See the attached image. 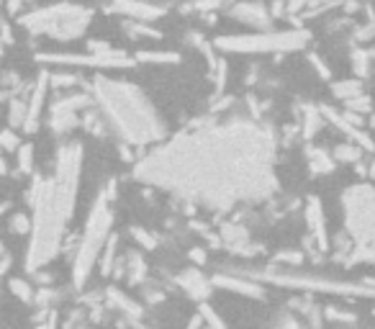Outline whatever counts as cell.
<instances>
[{"instance_id":"cell-1","label":"cell","mask_w":375,"mask_h":329,"mask_svg":"<svg viewBox=\"0 0 375 329\" xmlns=\"http://www.w3.org/2000/svg\"><path fill=\"white\" fill-rule=\"evenodd\" d=\"M134 178L203 209L232 211L275 193V136L249 116L195 124L147 152Z\"/></svg>"},{"instance_id":"cell-2","label":"cell","mask_w":375,"mask_h":329,"mask_svg":"<svg viewBox=\"0 0 375 329\" xmlns=\"http://www.w3.org/2000/svg\"><path fill=\"white\" fill-rule=\"evenodd\" d=\"M91 96L105 127L129 147H152L165 136V121L142 90L126 80L96 77Z\"/></svg>"},{"instance_id":"cell-3","label":"cell","mask_w":375,"mask_h":329,"mask_svg":"<svg viewBox=\"0 0 375 329\" xmlns=\"http://www.w3.org/2000/svg\"><path fill=\"white\" fill-rule=\"evenodd\" d=\"M29 217L31 234L29 250H26V270L39 273L60 254L62 237H65V229L72 219L54 198L52 178L34 175L29 188Z\"/></svg>"},{"instance_id":"cell-4","label":"cell","mask_w":375,"mask_h":329,"mask_svg":"<svg viewBox=\"0 0 375 329\" xmlns=\"http://www.w3.org/2000/svg\"><path fill=\"white\" fill-rule=\"evenodd\" d=\"M111 226H113V211H111V188H105L98 193L93 201L88 221H85L83 237L77 242L75 260H72V285L75 288H85L91 280L93 270H96L100 254H103L105 245L111 240Z\"/></svg>"},{"instance_id":"cell-5","label":"cell","mask_w":375,"mask_h":329,"mask_svg":"<svg viewBox=\"0 0 375 329\" xmlns=\"http://www.w3.org/2000/svg\"><path fill=\"white\" fill-rule=\"evenodd\" d=\"M345 229L353 240V260L375 262V186L357 183L342 193Z\"/></svg>"},{"instance_id":"cell-6","label":"cell","mask_w":375,"mask_h":329,"mask_svg":"<svg viewBox=\"0 0 375 329\" xmlns=\"http://www.w3.org/2000/svg\"><path fill=\"white\" fill-rule=\"evenodd\" d=\"M93 21V11L77 3H54V6L37 8L21 15V29L31 37H49L54 41H75L88 31Z\"/></svg>"},{"instance_id":"cell-7","label":"cell","mask_w":375,"mask_h":329,"mask_svg":"<svg viewBox=\"0 0 375 329\" xmlns=\"http://www.w3.org/2000/svg\"><path fill=\"white\" fill-rule=\"evenodd\" d=\"M242 276H249L260 280V283H275L283 288H301V291H324V293H342V296H375L373 280H362V283H350V280H334V278L314 276V273H301L296 268H285V265H272L263 270H237Z\"/></svg>"},{"instance_id":"cell-8","label":"cell","mask_w":375,"mask_h":329,"mask_svg":"<svg viewBox=\"0 0 375 329\" xmlns=\"http://www.w3.org/2000/svg\"><path fill=\"white\" fill-rule=\"evenodd\" d=\"M308 31L288 29V31H252V34H229L213 41L218 52L226 54H280L298 52L308 44Z\"/></svg>"},{"instance_id":"cell-9","label":"cell","mask_w":375,"mask_h":329,"mask_svg":"<svg viewBox=\"0 0 375 329\" xmlns=\"http://www.w3.org/2000/svg\"><path fill=\"white\" fill-rule=\"evenodd\" d=\"M39 62H49V65H60V67H131L134 60L124 52H91V54H39Z\"/></svg>"},{"instance_id":"cell-10","label":"cell","mask_w":375,"mask_h":329,"mask_svg":"<svg viewBox=\"0 0 375 329\" xmlns=\"http://www.w3.org/2000/svg\"><path fill=\"white\" fill-rule=\"evenodd\" d=\"M93 108V96H80V93H72V96L60 98L57 103L49 108V127H52L54 134H67L80 124V113L91 111Z\"/></svg>"},{"instance_id":"cell-11","label":"cell","mask_w":375,"mask_h":329,"mask_svg":"<svg viewBox=\"0 0 375 329\" xmlns=\"http://www.w3.org/2000/svg\"><path fill=\"white\" fill-rule=\"evenodd\" d=\"M108 8H111L113 13H121V15H126V18H131L134 23H152L165 13V8L154 6L150 0H111Z\"/></svg>"},{"instance_id":"cell-12","label":"cell","mask_w":375,"mask_h":329,"mask_svg":"<svg viewBox=\"0 0 375 329\" xmlns=\"http://www.w3.org/2000/svg\"><path fill=\"white\" fill-rule=\"evenodd\" d=\"M232 18L239 23H247L255 31H268L270 29L272 13L260 3V0H239L232 8Z\"/></svg>"},{"instance_id":"cell-13","label":"cell","mask_w":375,"mask_h":329,"mask_svg":"<svg viewBox=\"0 0 375 329\" xmlns=\"http://www.w3.org/2000/svg\"><path fill=\"white\" fill-rule=\"evenodd\" d=\"M175 283L180 285V288L188 293V296H190V299L201 301V304L209 299L211 291L216 288V285H213V278L203 276V270H198V268H185L183 273H178Z\"/></svg>"},{"instance_id":"cell-14","label":"cell","mask_w":375,"mask_h":329,"mask_svg":"<svg viewBox=\"0 0 375 329\" xmlns=\"http://www.w3.org/2000/svg\"><path fill=\"white\" fill-rule=\"evenodd\" d=\"M46 93H49V75H41L31 90L29 101H26V124H23V131L26 134H34L39 129V119H41V111H44L46 103Z\"/></svg>"},{"instance_id":"cell-15","label":"cell","mask_w":375,"mask_h":329,"mask_svg":"<svg viewBox=\"0 0 375 329\" xmlns=\"http://www.w3.org/2000/svg\"><path fill=\"white\" fill-rule=\"evenodd\" d=\"M306 224H308V232L311 237L316 240V245L327 250L329 245V237H327V219H324V209H322V201L319 198H308L306 203Z\"/></svg>"},{"instance_id":"cell-16","label":"cell","mask_w":375,"mask_h":329,"mask_svg":"<svg viewBox=\"0 0 375 329\" xmlns=\"http://www.w3.org/2000/svg\"><path fill=\"white\" fill-rule=\"evenodd\" d=\"M306 157H308V167H311V172H316V175H327V172H331L334 164H337L334 155H329V152L322 150V147H308Z\"/></svg>"},{"instance_id":"cell-17","label":"cell","mask_w":375,"mask_h":329,"mask_svg":"<svg viewBox=\"0 0 375 329\" xmlns=\"http://www.w3.org/2000/svg\"><path fill=\"white\" fill-rule=\"evenodd\" d=\"M327 121L322 108H316V105H301V129H303V136L311 139V136L322 129V124Z\"/></svg>"},{"instance_id":"cell-18","label":"cell","mask_w":375,"mask_h":329,"mask_svg":"<svg viewBox=\"0 0 375 329\" xmlns=\"http://www.w3.org/2000/svg\"><path fill=\"white\" fill-rule=\"evenodd\" d=\"M108 301L119 309L121 314H126L129 319H139V316H142V307H139L136 301L129 299L126 293H121L119 288H111V291H108Z\"/></svg>"},{"instance_id":"cell-19","label":"cell","mask_w":375,"mask_h":329,"mask_svg":"<svg viewBox=\"0 0 375 329\" xmlns=\"http://www.w3.org/2000/svg\"><path fill=\"white\" fill-rule=\"evenodd\" d=\"M126 273H129V280L131 283H142L144 276H147V262H144V257L139 252H129L126 257Z\"/></svg>"},{"instance_id":"cell-20","label":"cell","mask_w":375,"mask_h":329,"mask_svg":"<svg viewBox=\"0 0 375 329\" xmlns=\"http://www.w3.org/2000/svg\"><path fill=\"white\" fill-rule=\"evenodd\" d=\"M331 93L339 98V101H353V98L362 96V82L360 80H342L337 85H331Z\"/></svg>"},{"instance_id":"cell-21","label":"cell","mask_w":375,"mask_h":329,"mask_svg":"<svg viewBox=\"0 0 375 329\" xmlns=\"http://www.w3.org/2000/svg\"><path fill=\"white\" fill-rule=\"evenodd\" d=\"M15 162H18V172L21 175H31L34 172V144L23 142L15 150Z\"/></svg>"},{"instance_id":"cell-22","label":"cell","mask_w":375,"mask_h":329,"mask_svg":"<svg viewBox=\"0 0 375 329\" xmlns=\"http://www.w3.org/2000/svg\"><path fill=\"white\" fill-rule=\"evenodd\" d=\"M360 157H362V147L355 142L337 144V150H334V160L337 162H357Z\"/></svg>"},{"instance_id":"cell-23","label":"cell","mask_w":375,"mask_h":329,"mask_svg":"<svg viewBox=\"0 0 375 329\" xmlns=\"http://www.w3.org/2000/svg\"><path fill=\"white\" fill-rule=\"evenodd\" d=\"M23 124H26V101L13 98L11 101V111H8V127L23 129Z\"/></svg>"},{"instance_id":"cell-24","label":"cell","mask_w":375,"mask_h":329,"mask_svg":"<svg viewBox=\"0 0 375 329\" xmlns=\"http://www.w3.org/2000/svg\"><path fill=\"white\" fill-rule=\"evenodd\" d=\"M134 60L136 62H154V65H173V62H178V54H173V52H139Z\"/></svg>"},{"instance_id":"cell-25","label":"cell","mask_w":375,"mask_h":329,"mask_svg":"<svg viewBox=\"0 0 375 329\" xmlns=\"http://www.w3.org/2000/svg\"><path fill=\"white\" fill-rule=\"evenodd\" d=\"M198 314H201L203 324H206L209 329H229V324H226L224 319L209 307V304H201V311H198Z\"/></svg>"},{"instance_id":"cell-26","label":"cell","mask_w":375,"mask_h":329,"mask_svg":"<svg viewBox=\"0 0 375 329\" xmlns=\"http://www.w3.org/2000/svg\"><path fill=\"white\" fill-rule=\"evenodd\" d=\"M8 285H11L13 296H18L23 304H31V301H34V288H31L26 280H21V278H11V283Z\"/></svg>"},{"instance_id":"cell-27","label":"cell","mask_w":375,"mask_h":329,"mask_svg":"<svg viewBox=\"0 0 375 329\" xmlns=\"http://www.w3.org/2000/svg\"><path fill=\"white\" fill-rule=\"evenodd\" d=\"M113 260H116V237H111V240H108L103 254H100V273H103V276H108V273H111Z\"/></svg>"},{"instance_id":"cell-28","label":"cell","mask_w":375,"mask_h":329,"mask_svg":"<svg viewBox=\"0 0 375 329\" xmlns=\"http://www.w3.org/2000/svg\"><path fill=\"white\" fill-rule=\"evenodd\" d=\"M224 240L229 242V245L237 250V247H242L244 242H247V232L242 229V226H234V224H229V226H224Z\"/></svg>"},{"instance_id":"cell-29","label":"cell","mask_w":375,"mask_h":329,"mask_svg":"<svg viewBox=\"0 0 375 329\" xmlns=\"http://www.w3.org/2000/svg\"><path fill=\"white\" fill-rule=\"evenodd\" d=\"M18 147H21V142H18V134H15L11 127L3 129V131H0V150H3V152H15Z\"/></svg>"},{"instance_id":"cell-30","label":"cell","mask_w":375,"mask_h":329,"mask_svg":"<svg viewBox=\"0 0 375 329\" xmlns=\"http://www.w3.org/2000/svg\"><path fill=\"white\" fill-rule=\"evenodd\" d=\"M131 237L136 240V245H142L144 250H154L157 247V240L152 237L147 229H139V226H131Z\"/></svg>"},{"instance_id":"cell-31","label":"cell","mask_w":375,"mask_h":329,"mask_svg":"<svg viewBox=\"0 0 375 329\" xmlns=\"http://www.w3.org/2000/svg\"><path fill=\"white\" fill-rule=\"evenodd\" d=\"M11 232L13 234H31V217L18 214V217L11 219Z\"/></svg>"},{"instance_id":"cell-32","label":"cell","mask_w":375,"mask_h":329,"mask_svg":"<svg viewBox=\"0 0 375 329\" xmlns=\"http://www.w3.org/2000/svg\"><path fill=\"white\" fill-rule=\"evenodd\" d=\"M355 72H357V75H368V70H370V54L368 52H362V49H357V52H355Z\"/></svg>"},{"instance_id":"cell-33","label":"cell","mask_w":375,"mask_h":329,"mask_svg":"<svg viewBox=\"0 0 375 329\" xmlns=\"http://www.w3.org/2000/svg\"><path fill=\"white\" fill-rule=\"evenodd\" d=\"M345 103L350 111L370 113V98H365V96H357V98H353V101H345Z\"/></svg>"},{"instance_id":"cell-34","label":"cell","mask_w":375,"mask_h":329,"mask_svg":"<svg viewBox=\"0 0 375 329\" xmlns=\"http://www.w3.org/2000/svg\"><path fill=\"white\" fill-rule=\"evenodd\" d=\"M270 329H306V327H303L298 319H293V316H280Z\"/></svg>"},{"instance_id":"cell-35","label":"cell","mask_w":375,"mask_h":329,"mask_svg":"<svg viewBox=\"0 0 375 329\" xmlns=\"http://www.w3.org/2000/svg\"><path fill=\"white\" fill-rule=\"evenodd\" d=\"M308 3H311V0H283V6L288 13H298V11H303Z\"/></svg>"},{"instance_id":"cell-36","label":"cell","mask_w":375,"mask_h":329,"mask_svg":"<svg viewBox=\"0 0 375 329\" xmlns=\"http://www.w3.org/2000/svg\"><path fill=\"white\" fill-rule=\"evenodd\" d=\"M52 80L57 82V85H62V88H67V85H72V75H62V72H60V75H54Z\"/></svg>"},{"instance_id":"cell-37","label":"cell","mask_w":375,"mask_h":329,"mask_svg":"<svg viewBox=\"0 0 375 329\" xmlns=\"http://www.w3.org/2000/svg\"><path fill=\"white\" fill-rule=\"evenodd\" d=\"M23 3H26V0H8L6 6H8V11H11V13H15V11L23 6Z\"/></svg>"},{"instance_id":"cell-38","label":"cell","mask_w":375,"mask_h":329,"mask_svg":"<svg viewBox=\"0 0 375 329\" xmlns=\"http://www.w3.org/2000/svg\"><path fill=\"white\" fill-rule=\"evenodd\" d=\"M0 152H3V150H0ZM6 170H8V167H6V160H3V155H0V175H6Z\"/></svg>"},{"instance_id":"cell-39","label":"cell","mask_w":375,"mask_h":329,"mask_svg":"<svg viewBox=\"0 0 375 329\" xmlns=\"http://www.w3.org/2000/svg\"><path fill=\"white\" fill-rule=\"evenodd\" d=\"M370 178H373V180H375V162H373V164H370Z\"/></svg>"},{"instance_id":"cell-40","label":"cell","mask_w":375,"mask_h":329,"mask_svg":"<svg viewBox=\"0 0 375 329\" xmlns=\"http://www.w3.org/2000/svg\"><path fill=\"white\" fill-rule=\"evenodd\" d=\"M3 254H6V247H3V242H0V257H3Z\"/></svg>"},{"instance_id":"cell-41","label":"cell","mask_w":375,"mask_h":329,"mask_svg":"<svg viewBox=\"0 0 375 329\" xmlns=\"http://www.w3.org/2000/svg\"><path fill=\"white\" fill-rule=\"evenodd\" d=\"M3 98H6V93H3V90H0V101H3Z\"/></svg>"},{"instance_id":"cell-42","label":"cell","mask_w":375,"mask_h":329,"mask_svg":"<svg viewBox=\"0 0 375 329\" xmlns=\"http://www.w3.org/2000/svg\"><path fill=\"white\" fill-rule=\"evenodd\" d=\"M0 3H3V0H0Z\"/></svg>"}]
</instances>
